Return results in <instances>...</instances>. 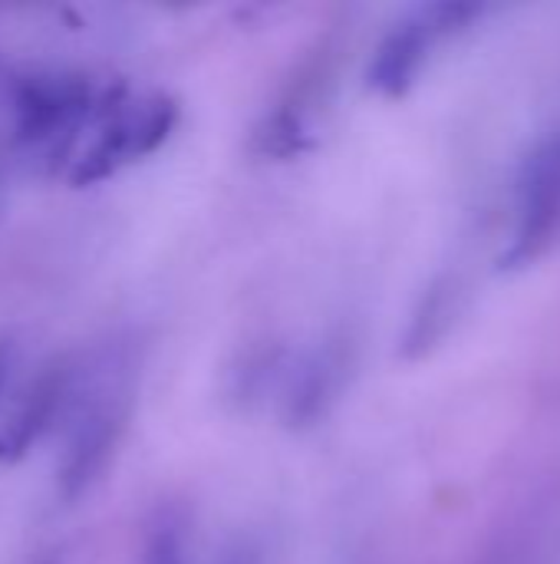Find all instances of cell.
<instances>
[{
    "mask_svg": "<svg viewBox=\"0 0 560 564\" xmlns=\"http://www.w3.org/2000/svg\"><path fill=\"white\" fill-rule=\"evenodd\" d=\"M122 403H125V397L119 387L89 393V403L76 420V430L69 436V446H66V456H63L59 476H56L59 496L66 502L83 496L109 466L116 443H119V433L125 426V406Z\"/></svg>",
    "mask_w": 560,
    "mask_h": 564,
    "instance_id": "5b68a950",
    "label": "cell"
},
{
    "mask_svg": "<svg viewBox=\"0 0 560 564\" xmlns=\"http://www.w3.org/2000/svg\"><path fill=\"white\" fill-rule=\"evenodd\" d=\"M479 17H482V7L452 3V0L413 10L380 43V50L370 63V86L380 93H389V96L409 89L419 79V73L429 66L436 50L446 40H452L455 33L469 30V23Z\"/></svg>",
    "mask_w": 560,
    "mask_h": 564,
    "instance_id": "3957f363",
    "label": "cell"
},
{
    "mask_svg": "<svg viewBox=\"0 0 560 564\" xmlns=\"http://www.w3.org/2000/svg\"><path fill=\"white\" fill-rule=\"evenodd\" d=\"M142 564H185V542L175 522H165L152 532Z\"/></svg>",
    "mask_w": 560,
    "mask_h": 564,
    "instance_id": "52a82bcc",
    "label": "cell"
},
{
    "mask_svg": "<svg viewBox=\"0 0 560 564\" xmlns=\"http://www.w3.org/2000/svg\"><path fill=\"white\" fill-rule=\"evenodd\" d=\"M106 99L109 89L76 69L20 73L7 89V135L13 149L43 155L63 172Z\"/></svg>",
    "mask_w": 560,
    "mask_h": 564,
    "instance_id": "6da1fadb",
    "label": "cell"
},
{
    "mask_svg": "<svg viewBox=\"0 0 560 564\" xmlns=\"http://www.w3.org/2000/svg\"><path fill=\"white\" fill-rule=\"evenodd\" d=\"M79 390V370L73 360H53L43 373H36L26 390L17 397L10 416L0 423V463L23 459L40 436L59 420L66 400Z\"/></svg>",
    "mask_w": 560,
    "mask_h": 564,
    "instance_id": "8992f818",
    "label": "cell"
},
{
    "mask_svg": "<svg viewBox=\"0 0 560 564\" xmlns=\"http://www.w3.org/2000/svg\"><path fill=\"white\" fill-rule=\"evenodd\" d=\"M7 370H10V344H0V393L7 383Z\"/></svg>",
    "mask_w": 560,
    "mask_h": 564,
    "instance_id": "ba28073f",
    "label": "cell"
},
{
    "mask_svg": "<svg viewBox=\"0 0 560 564\" xmlns=\"http://www.w3.org/2000/svg\"><path fill=\"white\" fill-rule=\"evenodd\" d=\"M178 106L162 93L109 89L99 116L86 129L83 142L69 155L63 178L73 185L102 182L125 165L152 155L175 129Z\"/></svg>",
    "mask_w": 560,
    "mask_h": 564,
    "instance_id": "7a4b0ae2",
    "label": "cell"
},
{
    "mask_svg": "<svg viewBox=\"0 0 560 564\" xmlns=\"http://www.w3.org/2000/svg\"><path fill=\"white\" fill-rule=\"evenodd\" d=\"M560 235V122L538 139L515 182L512 261H535Z\"/></svg>",
    "mask_w": 560,
    "mask_h": 564,
    "instance_id": "277c9868",
    "label": "cell"
}]
</instances>
